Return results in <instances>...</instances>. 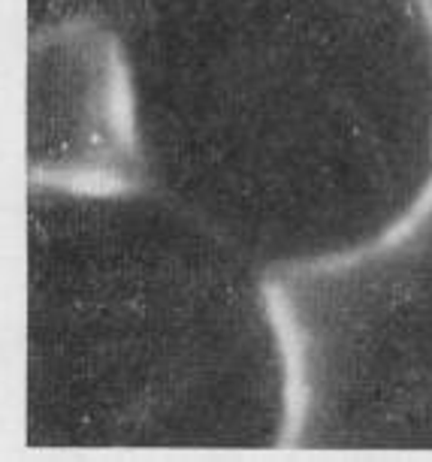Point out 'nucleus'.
I'll return each instance as SVG.
<instances>
[{
    "label": "nucleus",
    "mask_w": 432,
    "mask_h": 462,
    "mask_svg": "<svg viewBox=\"0 0 432 462\" xmlns=\"http://www.w3.org/2000/svg\"><path fill=\"white\" fill-rule=\"evenodd\" d=\"M118 67L140 181L263 269L432 206V0H136Z\"/></svg>",
    "instance_id": "obj_1"
}]
</instances>
